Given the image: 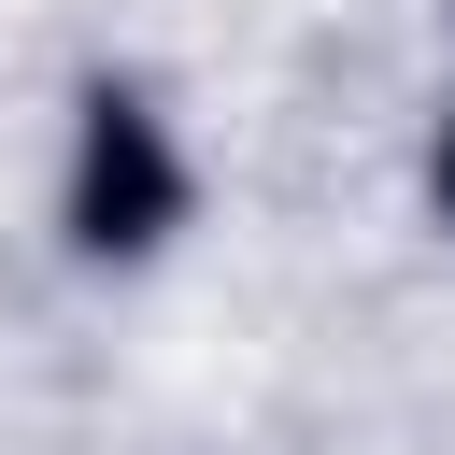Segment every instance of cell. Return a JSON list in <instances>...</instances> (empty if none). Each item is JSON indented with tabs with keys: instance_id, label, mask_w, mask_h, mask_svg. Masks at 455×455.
Wrapping results in <instances>:
<instances>
[{
	"instance_id": "obj_1",
	"label": "cell",
	"mask_w": 455,
	"mask_h": 455,
	"mask_svg": "<svg viewBox=\"0 0 455 455\" xmlns=\"http://www.w3.org/2000/svg\"><path fill=\"white\" fill-rule=\"evenodd\" d=\"M185 213V171H171V142H156V114L142 100H85V156H71V228L100 242V256H142L156 228Z\"/></svg>"
},
{
	"instance_id": "obj_2",
	"label": "cell",
	"mask_w": 455,
	"mask_h": 455,
	"mask_svg": "<svg viewBox=\"0 0 455 455\" xmlns=\"http://www.w3.org/2000/svg\"><path fill=\"white\" fill-rule=\"evenodd\" d=\"M441 185H455V156H441Z\"/></svg>"
}]
</instances>
